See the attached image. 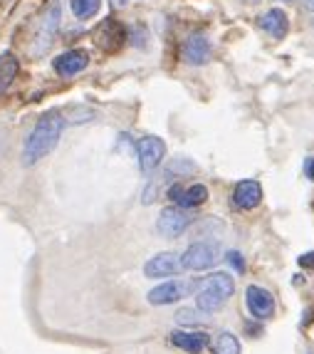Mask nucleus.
<instances>
[{"mask_svg":"<svg viewBox=\"0 0 314 354\" xmlns=\"http://www.w3.org/2000/svg\"><path fill=\"white\" fill-rule=\"evenodd\" d=\"M18 72H20V59L15 57V53H10V50L0 53V97L10 89V84L15 82Z\"/></svg>","mask_w":314,"mask_h":354,"instance_id":"obj_15","label":"nucleus"},{"mask_svg":"<svg viewBox=\"0 0 314 354\" xmlns=\"http://www.w3.org/2000/svg\"><path fill=\"white\" fill-rule=\"evenodd\" d=\"M188 290H193V285L176 283V280L173 283H164L148 292V302L151 305H171V302H178L181 297H186Z\"/></svg>","mask_w":314,"mask_h":354,"instance_id":"obj_11","label":"nucleus"},{"mask_svg":"<svg viewBox=\"0 0 314 354\" xmlns=\"http://www.w3.org/2000/svg\"><path fill=\"white\" fill-rule=\"evenodd\" d=\"M70 8L77 20H89L99 12L101 0H70Z\"/></svg>","mask_w":314,"mask_h":354,"instance_id":"obj_17","label":"nucleus"},{"mask_svg":"<svg viewBox=\"0 0 314 354\" xmlns=\"http://www.w3.org/2000/svg\"><path fill=\"white\" fill-rule=\"evenodd\" d=\"M218 260H220L218 243L201 241V243H193V245L181 255V268H186V270H208V268H213Z\"/></svg>","mask_w":314,"mask_h":354,"instance_id":"obj_3","label":"nucleus"},{"mask_svg":"<svg viewBox=\"0 0 314 354\" xmlns=\"http://www.w3.org/2000/svg\"><path fill=\"white\" fill-rule=\"evenodd\" d=\"M196 288H198V292H196L198 310H201V313H215V310H220V307L228 302V297L233 295L235 283H233V278L226 275V272H213V275L203 278Z\"/></svg>","mask_w":314,"mask_h":354,"instance_id":"obj_2","label":"nucleus"},{"mask_svg":"<svg viewBox=\"0 0 314 354\" xmlns=\"http://www.w3.org/2000/svg\"><path fill=\"white\" fill-rule=\"evenodd\" d=\"M171 342L176 344V347L184 349V352L198 354V352H203V349H206L208 337L203 335V332H173Z\"/></svg>","mask_w":314,"mask_h":354,"instance_id":"obj_16","label":"nucleus"},{"mask_svg":"<svg viewBox=\"0 0 314 354\" xmlns=\"http://www.w3.org/2000/svg\"><path fill=\"white\" fill-rule=\"evenodd\" d=\"M307 6H309V10H314V0H307Z\"/></svg>","mask_w":314,"mask_h":354,"instance_id":"obj_24","label":"nucleus"},{"mask_svg":"<svg viewBox=\"0 0 314 354\" xmlns=\"http://www.w3.org/2000/svg\"><path fill=\"white\" fill-rule=\"evenodd\" d=\"M300 266H314V253H307L300 258Z\"/></svg>","mask_w":314,"mask_h":354,"instance_id":"obj_22","label":"nucleus"},{"mask_svg":"<svg viewBox=\"0 0 314 354\" xmlns=\"http://www.w3.org/2000/svg\"><path fill=\"white\" fill-rule=\"evenodd\" d=\"M181 258L176 253H159L144 266V275L146 278H171L176 272H181Z\"/></svg>","mask_w":314,"mask_h":354,"instance_id":"obj_7","label":"nucleus"},{"mask_svg":"<svg viewBox=\"0 0 314 354\" xmlns=\"http://www.w3.org/2000/svg\"><path fill=\"white\" fill-rule=\"evenodd\" d=\"M304 171H307V176L314 181V159H307V161H304Z\"/></svg>","mask_w":314,"mask_h":354,"instance_id":"obj_21","label":"nucleus"},{"mask_svg":"<svg viewBox=\"0 0 314 354\" xmlns=\"http://www.w3.org/2000/svg\"><path fill=\"white\" fill-rule=\"evenodd\" d=\"M114 6H126V3H129V0H112Z\"/></svg>","mask_w":314,"mask_h":354,"instance_id":"obj_23","label":"nucleus"},{"mask_svg":"<svg viewBox=\"0 0 314 354\" xmlns=\"http://www.w3.org/2000/svg\"><path fill=\"white\" fill-rule=\"evenodd\" d=\"M168 196H171L181 208H196L208 201V189L203 186V183H193V186H188V189L173 186V189L168 191Z\"/></svg>","mask_w":314,"mask_h":354,"instance_id":"obj_13","label":"nucleus"},{"mask_svg":"<svg viewBox=\"0 0 314 354\" xmlns=\"http://www.w3.org/2000/svg\"><path fill=\"white\" fill-rule=\"evenodd\" d=\"M226 260H228V263H230L233 268H235L237 272H243V270H245V260H243V255L237 253V250H230Z\"/></svg>","mask_w":314,"mask_h":354,"instance_id":"obj_20","label":"nucleus"},{"mask_svg":"<svg viewBox=\"0 0 314 354\" xmlns=\"http://www.w3.org/2000/svg\"><path fill=\"white\" fill-rule=\"evenodd\" d=\"M137 151L141 171H154L156 166L164 161V156H166V144L161 142L159 136H144V139H139Z\"/></svg>","mask_w":314,"mask_h":354,"instance_id":"obj_6","label":"nucleus"},{"mask_svg":"<svg viewBox=\"0 0 314 354\" xmlns=\"http://www.w3.org/2000/svg\"><path fill=\"white\" fill-rule=\"evenodd\" d=\"M285 3H290V0H285Z\"/></svg>","mask_w":314,"mask_h":354,"instance_id":"obj_25","label":"nucleus"},{"mask_svg":"<svg viewBox=\"0 0 314 354\" xmlns=\"http://www.w3.org/2000/svg\"><path fill=\"white\" fill-rule=\"evenodd\" d=\"M87 65H89L87 50H70V53H62L59 57L52 59V67L59 77H75Z\"/></svg>","mask_w":314,"mask_h":354,"instance_id":"obj_8","label":"nucleus"},{"mask_svg":"<svg viewBox=\"0 0 314 354\" xmlns=\"http://www.w3.org/2000/svg\"><path fill=\"white\" fill-rule=\"evenodd\" d=\"M190 221H193V216H190L186 208L171 206V208H164V211H161L159 221H156V228H159L161 236L176 238V236H181L186 228H188Z\"/></svg>","mask_w":314,"mask_h":354,"instance_id":"obj_4","label":"nucleus"},{"mask_svg":"<svg viewBox=\"0 0 314 354\" xmlns=\"http://www.w3.org/2000/svg\"><path fill=\"white\" fill-rule=\"evenodd\" d=\"M65 129V119L59 112H48L42 114L40 122L35 124V129L30 131V136L25 139L23 147V161L28 166L37 164L40 159H45L55 147H57L59 136Z\"/></svg>","mask_w":314,"mask_h":354,"instance_id":"obj_1","label":"nucleus"},{"mask_svg":"<svg viewBox=\"0 0 314 354\" xmlns=\"http://www.w3.org/2000/svg\"><path fill=\"white\" fill-rule=\"evenodd\" d=\"M260 28L265 30L267 35H273L275 40H282L287 35V30H290V20L279 8H273L260 18Z\"/></svg>","mask_w":314,"mask_h":354,"instance_id":"obj_14","label":"nucleus"},{"mask_svg":"<svg viewBox=\"0 0 314 354\" xmlns=\"http://www.w3.org/2000/svg\"><path fill=\"white\" fill-rule=\"evenodd\" d=\"M213 352L215 354H240V342H237V337L230 335V332H220L213 342Z\"/></svg>","mask_w":314,"mask_h":354,"instance_id":"obj_18","label":"nucleus"},{"mask_svg":"<svg viewBox=\"0 0 314 354\" xmlns=\"http://www.w3.org/2000/svg\"><path fill=\"white\" fill-rule=\"evenodd\" d=\"M184 59L188 65H206L210 59V40L201 32L190 35L184 45Z\"/></svg>","mask_w":314,"mask_h":354,"instance_id":"obj_12","label":"nucleus"},{"mask_svg":"<svg viewBox=\"0 0 314 354\" xmlns=\"http://www.w3.org/2000/svg\"><path fill=\"white\" fill-rule=\"evenodd\" d=\"M126 40V30L121 23H117L114 18H107L104 23L97 28L95 32V42L97 48L104 50V53H117Z\"/></svg>","mask_w":314,"mask_h":354,"instance_id":"obj_5","label":"nucleus"},{"mask_svg":"<svg viewBox=\"0 0 314 354\" xmlns=\"http://www.w3.org/2000/svg\"><path fill=\"white\" fill-rule=\"evenodd\" d=\"M176 319L181 325H196V322H201L198 313H193V310H181V313L176 315Z\"/></svg>","mask_w":314,"mask_h":354,"instance_id":"obj_19","label":"nucleus"},{"mask_svg":"<svg viewBox=\"0 0 314 354\" xmlns=\"http://www.w3.org/2000/svg\"><path fill=\"white\" fill-rule=\"evenodd\" d=\"M262 201V186L257 181H240L233 191V203L243 211H253Z\"/></svg>","mask_w":314,"mask_h":354,"instance_id":"obj_10","label":"nucleus"},{"mask_svg":"<svg viewBox=\"0 0 314 354\" xmlns=\"http://www.w3.org/2000/svg\"><path fill=\"white\" fill-rule=\"evenodd\" d=\"M245 302H248V310L255 315L257 319L273 317L275 313V300L267 290L257 288V285H250L248 292H245Z\"/></svg>","mask_w":314,"mask_h":354,"instance_id":"obj_9","label":"nucleus"}]
</instances>
